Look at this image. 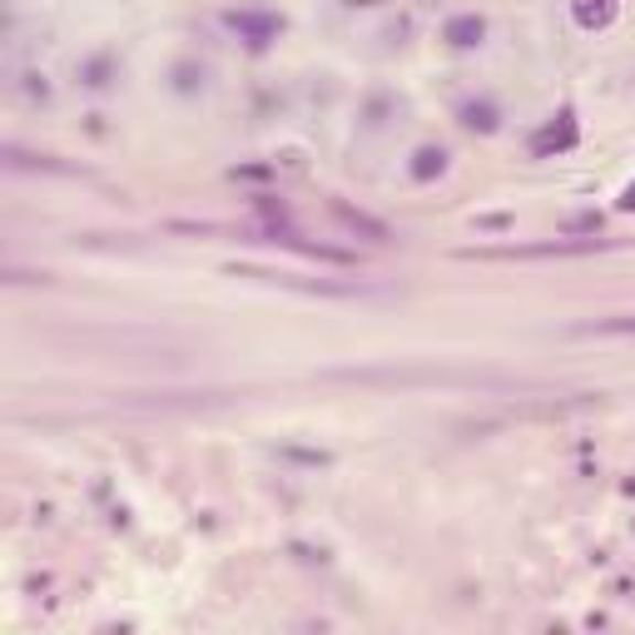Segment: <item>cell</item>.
Masks as SVG:
<instances>
[{
    "label": "cell",
    "instance_id": "obj_5",
    "mask_svg": "<svg viewBox=\"0 0 635 635\" xmlns=\"http://www.w3.org/2000/svg\"><path fill=\"white\" fill-rule=\"evenodd\" d=\"M486 35H492V25H486V15H476V10H462V15H446L442 20L446 50H482Z\"/></svg>",
    "mask_w": 635,
    "mask_h": 635
},
{
    "label": "cell",
    "instance_id": "obj_7",
    "mask_svg": "<svg viewBox=\"0 0 635 635\" xmlns=\"http://www.w3.org/2000/svg\"><path fill=\"white\" fill-rule=\"evenodd\" d=\"M446 164H452L446 144H417L412 159H407V179H412V184H437V179L446 174Z\"/></svg>",
    "mask_w": 635,
    "mask_h": 635
},
{
    "label": "cell",
    "instance_id": "obj_3",
    "mask_svg": "<svg viewBox=\"0 0 635 635\" xmlns=\"http://www.w3.org/2000/svg\"><path fill=\"white\" fill-rule=\"evenodd\" d=\"M581 144V119H575L571 105H561L541 129L531 134V154L536 159H556V154H571Z\"/></svg>",
    "mask_w": 635,
    "mask_h": 635
},
{
    "label": "cell",
    "instance_id": "obj_17",
    "mask_svg": "<svg viewBox=\"0 0 635 635\" xmlns=\"http://www.w3.org/2000/svg\"><path fill=\"white\" fill-rule=\"evenodd\" d=\"M476 228H512V218H506V214H486V218H476Z\"/></svg>",
    "mask_w": 635,
    "mask_h": 635
},
{
    "label": "cell",
    "instance_id": "obj_16",
    "mask_svg": "<svg viewBox=\"0 0 635 635\" xmlns=\"http://www.w3.org/2000/svg\"><path fill=\"white\" fill-rule=\"evenodd\" d=\"M615 208H625V214H635V179L621 189V198H615Z\"/></svg>",
    "mask_w": 635,
    "mask_h": 635
},
{
    "label": "cell",
    "instance_id": "obj_10",
    "mask_svg": "<svg viewBox=\"0 0 635 635\" xmlns=\"http://www.w3.org/2000/svg\"><path fill=\"white\" fill-rule=\"evenodd\" d=\"M333 214L343 218V224L353 228V234H367L373 244H387V238H392V234H387V224H377V218H373V214H363V208H347L343 198H333Z\"/></svg>",
    "mask_w": 635,
    "mask_h": 635
},
{
    "label": "cell",
    "instance_id": "obj_12",
    "mask_svg": "<svg viewBox=\"0 0 635 635\" xmlns=\"http://www.w3.org/2000/svg\"><path fill=\"white\" fill-rule=\"evenodd\" d=\"M601 228H605V218L595 214V208H591V214H575V218H566V238H581V234H601Z\"/></svg>",
    "mask_w": 635,
    "mask_h": 635
},
{
    "label": "cell",
    "instance_id": "obj_18",
    "mask_svg": "<svg viewBox=\"0 0 635 635\" xmlns=\"http://www.w3.org/2000/svg\"><path fill=\"white\" fill-rule=\"evenodd\" d=\"M343 6H353V10L363 6V10H367V6H383V0H343Z\"/></svg>",
    "mask_w": 635,
    "mask_h": 635
},
{
    "label": "cell",
    "instance_id": "obj_14",
    "mask_svg": "<svg viewBox=\"0 0 635 635\" xmlns=\"http://www.w3.org/2000/svg\"><path fill=\"white\" fill-rule=\"evenodd\" d=\"M591 333H635V313H625V318H601V323H591Z\"/></svg>",
    "mask_w": 635,
    "mask_h": 635
},
{
    "label": "cell",
    "instance_id": "obj_4",
    "mask_svg": "<svg viewBox=\"0 0 635 635\" xmlns=\"http://www.w3.org/2000/svg\"><path fill=\"white\" fill-rule=\"evenodd\" d=\"M502 105H496L492 95H472V99H462L456 105V125L466 129V134H476V139H492L496 129H502Z\"/></svg>",
    "mask_w": 635,
    "mask_h": 635
},
{
    "label": "cell",
    "instance_id": "obj_9",
    "mask_svg": "<svg viewBox=\"0 0 635 635\" xmlns=\"http://www.w3.org/2000/svg\"><path fill=\"white\" fill-rule=\"evenodd\" d=\"M204 85H208V65L204 60H174L169 65V89H174L179 99H194V95H204Z\"/></svg>",
    "mask_w": 635,
    "mask_h": 635
},
{
    "label": "cell",
    "instance_id": "obj_15",
    "mask_svg": "<svg viewBox=\"0 0 635 635\" xmlns=\"http://www.w3.org/2000/svg\"><path fill=\"white\" fill-rule=\"evenodd\" d=\"M273 174H278L273 164H238L234 169V179H273Z\"/></svg>",
    "mask_w": 635,
    "mask_h": 635
},
{
    "label": "cell",
    "instance_id": "obj_8",
    "mask_svg": "<svg viewBox=\"0 0 635 635\" xmlns=\"http://www.w3.org/2000/svg\"><path fill=\"white\" fill-rule=\"evenodd\" d=\"M615 15H621V0H571V20L585 30V35H601V30H611Z\"/></svg>",
    "mask_w": 635,
    "mask_h": 635
},
{
    "label": "cell",
    "instance_id": "obj_6",
    "mask_svg": "<svg viewBox=\"0 0 635 635\" xmlns=\"http://www.w3.org/2000/svg\"><path fill=\"white\" fill-rule=\"evenodd\" d=\"M75 79H79V89H89V95H105V89L119 85V55L115 50H95V55L79 60Z\"/></svg>",
    "mask_w": 635,
    "mask_h": 635
},
{
    "label": "cell",
    "instance_id": "obj_11",
    "mask_svg": "<svg viewBox=\"0 0 635 635\" xmlns=\"http://www.w3.org/2000/svg\"><path fill=\"white\" fill-rule=\"evenodd\" d=\"M20 89H25L30 105H50V95H55V89H50V75H45V69H25V75H20Z\"/></svg>",
    "mask_w": 635,
    "mask_h": 635
},
{
    "label": "cell",
    "instance_id": "obj_1",
    "mask_svg": "<svg viewBox=\"0 0 635 635\" xmlns=\"http://www.w3.org/2000/svg\"><path fill=\"white\" fill-rule=\"evenodd\" d=\"M611 248V238H551V244H506V248H462V258H492V263H516V258H581Z\"/></svg>",
    "mask_w": 635,
    "mask_h": 635
},
{
    "label": "cell",
    "instance_id": "obj_13",
    "mask_svg": "<svg viewBox=\"0 0 635 635\" xmlns=\"http://www.w3.org/2000/svg\"><path fill=\"white\" fill-rule=\"evenodd\" d=\"M387 115H392V99H387V95H373V99H367V109H363V125H367V129H383Z\"/></svg>",
    "mask_w": 635,
    "mask_h": 635
},
{
    "label": "cell",
    "instance_id": "obj_2",
    "mask_svg": "<svg viewBox=\"0 0 635 635\" xmlns=\"http://www.w3.org/2000/svg\"><path fill=\"white\" fill-rule=\"evenodd\" d=\"M224 25L244 40L248 55H268L278 45V35L288 30V20L278 10H263V6H244V10H224Z\"/></svg>",
    "mask_w": 635,
    "mask_h": 635
}]
</instances>
